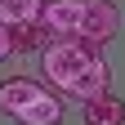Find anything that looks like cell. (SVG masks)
<instances>
[{"instance_id": "6da1fadb", "label": "cell", "mask_w": 125, "mask_h": 125, "mask_svg": "<svg viewBox=\"0 0 125 125\" xmlns=\"http://www.w3.org/2000/svg\"><path fill=\"white\" fill-rule=\"evenodd\" d=\"M40 72L58 94L67 98H98L112 85V67L98 45H89L85 36H54L40 49Z\"/></svg>"}, {"instance_id": "7a4b0ae2", "label": "cell", "mask_w": 125, "mask_h": 125, "mask_svg": "<svg viewBox=\"0 0 125 125\" xmlns=\"http://www.w3.org/2000/svg\"><path fill=\"white\" fill-rule=\"evenodd\" d=\"M0 112L18 125H58L62 121V94H49L40 81L9 76L0 81Z\"/></svg>"}, {"instance_id": "3957f363", "label": "cell", "mask_w": 125, "mask_h": 125, "mask_svg": "<svg viewBox=\"0 0 125 125\" xmlns=\"http://www.w3.org/2000/svg\"><path fill=\"white\" fill-rule=\"evenodd\" d=\"M121 31V9L112 5V0H85V18H81V36L89 40V45H103L112 40Z\"/></svg>"}, {"instance_id": "277c9868", "label": "cell", "mask_w": 125, "mask_h": 125, "mask_svg": "<svg viewBox=\"0 0 125 125\" xmlns=\"http://www.w3.org/2000/svg\"><path fill=\"white\" fill-rule=\"evenodd\" d=\"M81 18H85V0H45L40 22L49 36H81Z\"/></svg>"}, {"instance_id": "5b68a950", "label": "cell", "mask_w": 125, "mask_h": 125, "mask_svg": "<svg viewBox=\"0 0 125 125\" xmlns=\"http://www.w3.org/2000/svg\"><path fill=\"white\" fill-rule=\"evenodd\" d=\"M81 121L85 125H125V103L116 94H98V98L81 103Z\"/></svg>"}, {"instance_id": "8992f818", "label": "cell", "mask_w": 125, "mask_h": 125, "mask_svg": "<svg viewBox=\"0 0 125 125\" xmlns=\"http://www.w3.org/2000/svg\"><path fill=\"white\" fill-rule=\"evenodd\" d=\"M9 36H13V54H31V49H45L54 36L45 31V22H18V27H9Z\"/></svg>"}, {"instance_id": "52a82bcc", "label": "cell", "mask_w": 125, "mask_h": 125, "mask_svg": "<svg viewBox=\"0 0 125 125\" xmlns=\"http://www.w3.org/2000/svg\"><path fill=\"white\" fill-rule=\"evenodd\" d=\"M45 9V0H0V22L18 27V22H36Z\"/></svg>"}, {"instance_id": "ba28073f", "label": "cell", "mask_w": 125, "mask_h": 125, "mask_svg": "<svg viewBox=\"0 0 125 125\" xmlns=\"http://www.w3.org/2000/svg\"><path fill=\"white\" fill-rule=\"evenodd\" d=\"M9 54H13V36H9V27L0 22V62H5Z\"/></svg>"}]
</instances>
